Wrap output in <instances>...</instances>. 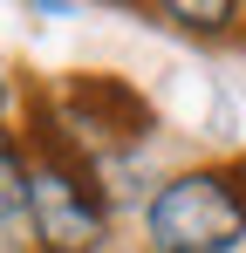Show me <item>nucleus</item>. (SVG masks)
<instances>
[{"instance_id": "nucleus-1", "label": "nucleus", "mask_w": 246, "mask_h": 253, "mask_svg": "<svg viewBox=\"0 0 246 253\" xmlns=\"http://www.w3.org/2000/svg\"><path fill=\"white\" fill-rule=\"evenodd\" d=\"M246 240V165H199L144 199L151 253H233Z\"/></svg>"}, {"instance_id": "nucleus-2", "label": "nucleus", "mask_w": 246, "mask_h": 253, "mask_svg": "<svg viewBox=\"0 0 246 253\" xmlns=\"http://www.w3.org/2000/svg\"><path fill=\"white\" fill-rule=\"evenodd\" d=\"M28 226L41 253H103L110 240V192L96 185V165L55 137L28 158Z\"/></svg>"}, {"instance_id": "nucleus-3", "label": "nucleus", "mask_w": 246, "mask_h": 253, "mask_svg": "<svg viewBox=\"0 0 246 253\" xmlns=\"http://www.w3.org/2000/svg\"><path fill=\"white\" fill-rule=\"evenodd\" d=\"M55 110H62L55 144H69L82 165H103L110 151H130V144L151 137V103L117 76H76Z\"/></svg>"}, {"instance_id": "nucleus-4", "label": "nucleus", "mask_w": 246, "mask_h": 253, "mask_svg": "<svg viewBox=\"0 0 246 253\" xmlns=\"http://www.w3.org/2000/svg\"><path fill=\"white\" fill-rule=\"evenodd\" d=\"M14 226H28V151L0 124V233H14Z\"/></svg>"}, {"instance_id": "nucleus-5", "label": "nucleus", "mask_w": 246, "mask_h": 253, "mask_svg": "<svg viewBox=\"0 0 246 253\" xmlns=\"http://www.w3.org/2000/svg\"><path fill=\"white\" fill-rule=\"evenodd\" d=\"M171 28H185V35H226L233 21H240V7L233 0H171V7H158Z\"/></svg>"}, {"instance_id": "nucleus-6", "label": "nucleus", "mask_w": 246, "mask_h": 253, "mask_svg": "<svg viewBox=\"0 0 246 253\" xmlns=\"http://www.w3.org/2000/svg\"><path fill=\"white\" fill-rule=\"evenodd\" d=\"M7 96H14V83H7V69H0V110H7Z\"/></svg>"}, {"instance_id": "nucleus-7", "label": "nucleus", "mask_w": 246, "mask_h": 253, "mask_svg": "<svg viewBox=\"0 0 246 253\" xmlns=\"http://www.w3.org/2000/svg\"><path fill=\"white\" fill-rule=\"evenodd\" d=\"M0 253H14V247H7V233H0Z\"/></svg>"}]
</instances>
